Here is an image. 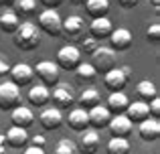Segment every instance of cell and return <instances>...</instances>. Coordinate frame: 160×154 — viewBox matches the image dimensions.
<instances>
[{"label": "cell", "instance_id": "cell-1", "mask_svg": "<svg viewBox=\"0 0 160 154\" xmlns=\"http://www.w3.org/2000/svg\"><path fill=\"white\" fill-rule=\"evenodd\" d=\"M12 41H14V47H18L20 51H32L41 45V31L32 22H20Z\"/></svg>", "mask_w": 160, "mask_h": 154}, {"label": "cell", "instance_id": "cell-2", "mask_svg": "<svg viewBox=\"0 0 160 154\" xmlns=\"http://www.w3.org/2000/svg\"><path fill=\"white\" fill-rule=\"evenodd\" d=\"M89 65L95 69V73H103V75H106L108 71L116 69L118 57L109 47H98L93 53H91V63Z\"/></svg>", "mask_w": 160, "mask_h": 154}, {"label": "cell", "instance_id": "cell-3", "mask_svg": "<svg viewBox=\"0 0 160 154\" xmlns=\"http://www.w3.org/2000/svg\"><path fill=\"white\" fill-rule=\"evenodd\" d=\"M61 14H59L57 10H53V8H45L43 12L39 14V18H37V24H39V31L47 32L49 37H53V39H57V37H61Z\"/></svg>", "mask_w": 160, "mask_h": 154}, {"label": "cell", "instance_id": "cell-4", "mask_svg": "<svg viewBox=\"0 0 160 154\" xmlns=\"http://www.w3.org/2000/svg\"><path fill=\"white\" fill-rule=\"evenodd\" d=\"M16 106H20V87H16L12 81L0 83V110L12 112Z\"/></svg>", "mask_w": 160, "mask_h": 154}, {"label": "cell", "instance_id": "cell-5", "mask_svg": "<svg viewBox=\"0 0 160 154\" xmlns=\"http://www.w3.org/2000/svg\"><path fill=\"white\" fill-rule=\"evenodd\" d=\"M81 63V53L77 51L75 45H65L57 53V67L65 71H75L77 65Z\"/></svg>", "mask_w": 160, "mask_h": 154}, {"label": "cell", "instance_id": "cell-6", "mask_svg": "<svg viewBox=\"0 0 160 154\" xmlns=\"http://www.w3.org/2000/svg\"><path fill=\"white\" fill-rule=\"evenodd\" d=\"M51 97L55 103L53 107H57V110H69L75 103V91L69 83H57L51 91Z\"/></svg>", "mask_w": 160, "mask_h": 154}, {"label": "cell", "instance_id": "cell-7", "mask_svg": "<svg viewBox=\"0 0 160 154\" xmlns=\"http://www.w3.org/2000/svg\"><path fill=\"white\" fill-rule=\"evenodd\" d=\"M32 71L41 79V85H45V87H49V85L55 87L59 83V73H61V69H59L57 63H53V61H41V63H37V67H32Z\"/></svg>", "mask_w": 160, "mask_h": 154}, {"label": "cell", "instance_id": "cell-8", "mask_svg": "<svg viewBox=\"0 0 160 154\" xmlns=\"http://www.w3.org/2000/svg\"><path fill=\"white\" fill-rule=\"evenodd\" d=\"M108 41H109V49L113 53H122V51H128L132 47L134 37L128 28H113L112 35L108 37Z\"/></svg>", "mask_w": 160, "mask_h": 154}, {"label": "cell", "instance_id": "cell-9", "mask_svg": "<svg viewBox=\"0 0 160 154\" xmlns=\"http://www.w3.org/2000/svg\"><path fill=\"white\" fill-rule=\"evenodd\" d=\"M128 77H130V69L128 67H122V69H112V71L106 73V77H103V83H106V87L109 89V93H113V91H122L126 87V83H128Z\"/></svg>", "mask_w": 160, "mask_h": 154}, {"label": "cell", "instance_id": "cell-10", "mask_svg": "<svg viewBox=\"0 0 160 154\" xmlns=\"http://www.w3.org/2000/svg\"><path fill=\"white\" fill-rule=\"evenodd\" d=\"M10 81L14 83L16 87H24V85H31L32 77H35V71H32L31 65L27 63H16L14 67H10Z\"/></svg>", "mask_w": 160, "mask_h": 154}, {"label": "cell", "instance_id": "cell-11", "mask_svg": "<svg viewBox=\"0 0 160 154\" xmlns=\"http://www.w3.org/2000/svg\"><path fill=\"white\" fill-rule=\"evenodd\" d=\"M108 128H109L112 138H128V136L132 134V130H134V124L122 114V116H112Z\"/></svg>", "mask_w": 160, "mask_h": 154}, {"label": "cell", "instance_id": "cell-12", "mask_svg": "<svg viewBox=\"0 0 160 154\" xmlns=\"http://www.w3.org/2000/svg\"><path fill=\"white\" fill-rule=\"evenodd\" d=\"M87 118H89V128L91 130H103V128H108L109 120H112V114L108 112L106 106H95L91 107V110H87Z\"/></svg>", "mask_w": 160, "mask_h": 154}, {"label": "cell", "instance_id": "cell-13", "mask_svg": "<svg viewBox=\"0 0 160 154\" xmlns=\"http://www.w3.org/2000/svg\"><path fill=\"white\" fill-rule=\"evenodd\" d=\"M35 118H37V116L32 114V110H31V107H27V106H16L14 110L10 112L12 126L22 128V130H28V128L35 124Z\"/></svg>", "mask_w": 160, "mask_h": 154}, {"label": "cell", "instance_id": "cell-14", "mask_svg": "<svg viewBox=\"0 0 160 154\" xmlns=\"http://www.w3.org/2000/svg\"><path fill=\"white\" fill-rule=\"evenodd\" d=\"M85 32V20L77 14H71L67 18H63L61 22V35H67L71 39H79Z\"/></svg>", "mask_w": 160, "mask_h": 154}, {"label": "cell", "instance_id": "cell-15", "mask_svg": "<svg viewBox=\"0 0 160 154\" xmlns=\"http://www.w3.org/2000/svg\"><path fill=\"white\" fill-rule=\"evenodd\" d=\"M113 27H112V20L108 18V16H102V18H93L91 20V24L87 27V32H89V37H93L95 41H103L108 39L109 35H112Z\"/></svg>", "mask_w": 160, "mask_h": 154}, {"label": "cell", "instance_id": "cell-16", "mask_svg": "<svg viewBox=\"0 0 160 154\" xmlns=\"http://www.w3.org/2000/svg\"><path fill=\"white\" fill-rule=\"evenodd\" d=\"M39 124L45 128V130H57V128H61L63 124V114L61 110H57V107H43V112H41L39 116Z\"/></svg>", "mask_w": 160, "mask_h": 154}, {"label": "cell", "instance_id": "cell-17", "mask_svg": "<svg viewBox=\"0 0 160 154\" xmlns=\"http://www.w3.org/2000/svg\"><path fill=\"white\" fill-rule=\"evenodd\" d=\"M99 148V134L95 130H83L81 136H79L77 142V150H81L83 154H95Z\"/></svg>", "mask_w": 160, "mask_h": 154}, {"label": "cell", "instance_id": "cell-18", "mask_svg": "<svg viewBox=\"0 0 160 154\" xmlns=\"http://www.w3.org/2000/svg\"><path fill=\"white\" fill-rule=\"evenodd\" d=\"M128 106H130V99H128V95H126L124 91H113V93L108 95L106 107H108V112L112 116H122L126 110H128Z\"/></svg>", "mask_w": 160, "mask_h": 154}, {"label": "cell", "instance_id": "cell-19", "mask_svg": "<svg viewBox=\"0 0 160 154\" xmlns=\"http://www.w3.org/2000/svg\"><path fill=\"white\" fill-rule=\"evenodd\" d=\"M138 134L144 142H156L160 138V122L154 118H146L144 122L138 124Z\"/></svg>", "mask_w": 160, "mask_h": 154}, {"label": "cell", "instance_id": "cell-20", "mask_svg": "<svg viewBox=\"0 0 160 154\" xmlns=\"http://www.w3.org/2000/svg\"><path fill=\"white\" fill-rule=\"evenodd\" d=\"M65 122H67V126H69L71 130H75V132H83V130H87V128H89L87 110H83V107H75V110H71Z\"/></svg>", "mask_w": 160, "mask_h": 154}, {"label": "cell", "instance_id": "cell-21", "mask_svg": "<svg viewBox=\"0 0 160 154\" xmlns=\"http://www.w3.org/2000/svg\"><path fill=\"white\" fill-rule=\"evenodd\" d=\"M4 142L8 144L10 148H27L28 144V132L22 130V128L10 126L4 134Z\"/></svg>", "mask_w": 160, "mask_h": 154}, {"label": "cell", "instance_id": "cell-22", "mask_svg": "<svg viewBox=\"0 0 160 154\" xmlns=\"http://www.w3.org/2000/svg\"><path fill=\"white\" fill-rule=\"evenodd\" d=\"M28 102L32 107H45L51 102V89L45 85H31L28 89Z\"/></svg>", "mask_w": 160, "mask_h": 154}, {"label": "cell", "instance_id": "cell-23", "mask_svg": "<svg viewBox=\"0 0 160 154\" xmlns=\"http://www.w3.org/2000/svg\"><path fill=\"white\" fill-rule=\"evenodd\" d=\"M124 116L132 124L144 122L146 118H150V114H148V103H144V102H130V106H128V110L124 112Z\"/></svg>", "mask_w": 160, "mask_h": 154}, {"label": "cell", "instance_id": "cell-24", "mask_svg": "<svg viewBox=\"0 0 160 154\" xmlns=\"http://www.w3.org/2000/svg\"><path fill=\"white\" fill-rule=\"evenodd\" d=\"M136 95L140 97V102L150 103L152 99L158 97V85L154 81H150V79H144V81H140L136 85Z\"/></svg>", "mask_w": 160, "mask_h": 154}, {"label": "cell", "instance_id": "cell-25", "mask_svg": "<svg viewBox=\"0 0 160 154\" xmlns=\"http://www.w3.org/2000/svg\"><path fill=\"white\" fill-rule=\"evenodd\" d=\"M85 10L91 18H102L109 12V0H85Z\"/></svg>", "mask_w": 160, "mask_h": 154}, {"label": "cell", "instance_id": "cell-26", "mask_svg": "<svg viewBox=\"0 0 160 154\" xmlns=\"http://www.w3.org/2000/svg\"><path fill=\"white\" fill-rule=\"evenodd\" d=\"M18 27H20V18L12 10H6V12L0 14V31H2V32H6V35H14Z\"/></svg>", "mask_w": 160, "mask_h": 154}, {"label": "cell", "instance_id": "cell-27", "mask_svg": "<svg viewBox=\"0 0 160 154\" xmlns=\"http://www.w3.org/2000/svg\"><path fill=\"white\" fill-rule=\"evenodd\" d=\"M75 102H79V107H83V110H91V107H95V106L102 103V97H99V93L95 89L87 87V89L81 91L79 99H75Z\"/></svg>", "mask_w": 160, "mask_h": 154}, {"label": "cell", "instance_id": "cell-28", "mask_svg": "<svg viewBox=\"0 0 160 154\" xmlns=\"http://www.w3.org/2000/svg\"><path fill=\"white\" fill-rule=\"evenodd\" d=\"M12 12L16 16H31L37 12V0H14L12 2Z\"/></svg>", "mask_w": 160, "mask_h": 154}, {"label": "cell", "instance_id": "cell-29", "mask_svg": "<svg viewBox=\"0 0 160 154\" xmlns=\"http://www.w3.org/2000/svg\"><path fill=\"white\" fill-rule=\"evenodd\" d=\"M106 152L108 154H130L132 152V146H130L128 138H112L108 142Z\"/></svg>", "mask_w": 160, "mask_h": 154}, {"label": "cell", "instance_id": "cell-30", "mask_svg": "<svg viewBox=\"0 0 160 154\" xmlns=\"http://www.w3.org/2000/svg\"><path fill=\"white\" fill-rule=\"evenodd\" d=\"M75 75H77L79 81H83V83H91L95 77H98V73H95V69L91 67L89 63H79V65H77V69H75Z\"/></svg>", "mask_w": 160, "mask_h": 154}, {"label": "cell", "instance_id": "cell-31", "mask_svg": "<svg viewBox=\"0 0 160 154\" xmlns=\"http://www.w3.org/2000/svg\"><path fill=\"white\" fill-rule=\"evenodd\" d=\"M75 47H77V51H79V53H87V55H91V53H93L95 49L99 47V45H98V41H95L93 37H89V35H87V37H85V35H81V37L77 39V45H75Z\"/></svg>", "mask_w": 160, "mask_h": 154}, {"label": "cell", "instance_id": "cell-32", "mask_svg": "<svg viewBox=\"0 0 160 154\" xmlns=\"http://www.w3.org/2000/svg\"><path fill=\"white\" fill-rule=\"evenodd\" d=\"M55 154H79V150H77V144H75L73 140L63 138V140H59L57 146H55Z\"/></svg>", "mask_w": 160, "mask_h": 154}, {"label": "cell", "instance_id": "cell-33", "mask_svg": "<svg viewBox=\"0 0 160 154\" xmlns=\"http://www.w3.org/2000/svg\"><path fill=\"white\" fill-rule=\"evenodd\" d=\"M146 39H148L150 43H158L160 41V24L158 22H152L146 28Z\"/></svg>", "mask_w": 160, "mask_h": 154}, {"label": "cell", "instance_id": "cell-34", "mask_svg": "<svg viewBox=\"0 0 160 154\" xmlns=\"http://www.w3.org/2000/svg\"><path fill=\"white\" fill-rule=\"evenodd\" d=\"M148 114H150V118H154V120L160 118V99L158 97L148 103Z\"/></svg>", "mask_w": 160, "mask_h": 154}, {"label": "cell", "instance_id": "cell-35", "mask_svg": "<svg viewBox=\"0 0 160 154\" xmlns=\"http://www.w3.org/2000/svg\"><path fill=\"white\" fill-rule=\"evenodd\" d=\"M8 73H10V63H8L6 57L0 55V77H6Z\"/></svg>", "mask_w": 160, "mask_h": 154}, {"label": "cell", "instance_id": "cell-36", "mask_svg": "<svg viewBox=\"0 0 160 154\" xmlns=\"http://www.w3.org/2000/svg\"><path fill=\"white\" fill-rule=\"evenodd\" d=\"M45 144H47V140H45V136L37 134L31 138V146H37V148H45Z\"/></svg>", "mask_w": 160, "mask_h": 154}, {"label": "cell", "instance_id": "cell-37", "mask_svg": "<svg viewBox=\"0 0 160 154\" xmlns=\"http://www.w3.org/2000/svg\"><path fill=\"white\" fill-rule=\"evenodd\" d=\"M22 154H47L45 148H37V146H27L22 148Z\"/></svg>", "mask_w": 160, "mask_h": 154}, {"label": "cell", "instance_id": "cell-38", "mask_svg": "<svg viewBox=\"0 0 160 154\" xmlns=\"http://www.w3.org/2000/svg\"><path fill=\"white\" fill-rule=\"evenodd\" d=\"M118 4H120L122 8H134V6H138V0H118Z\"/></svg>", "mask_w": 160, "mask_h": 154}, {"label": "cell", "instance_id": "cell-39", "mask_svg": "<svg viewBox=\"0 0 160 154\" xmlns=\"http://www.w3.org/2000/svg\"><path fill=\"white\" fill-rule=\"evenodd\" d=\"M41 2H43L47 8H53V10H57V6L63 2V0H41Z\"/></svg>", "mask_w": 160, "mask_h": 154}, {"label": "cell", "instance_id": "cell-40", "mask_svg": "<svg viewBox=\"0 0 160 154\" xmlns=\"http://www.w3.org/2000/svg\"><path fill=\"white\" fill-rule=\"evenodd\" d=\"M12 2H14V0H0L2 6H12Z\"/></svg>", "mask_w": 160, "mask_h": 154}, {"label": "cell", "instance_id": "cell-41", "mask_svg": "<svg viewBox=\"0 0 160 154\" xmlns=\"http://www.w3.org/2000/svg\"><path fill=\"white\" fill-rule=\"evenodd\" d=\"M71 2H73V4H83L85 0H71Z\"/></svg>", "mask_w": 160, "mask_h": 154}, {"label": "cell", "instance_id": "cell-42", "mask_svg": "<svg viewBox=\"0 0 160 154\" xmlns=\"http://www.w3.org/2000/svg\"><path fill=\"white\" fill-rule=\"evenodd\" d=\"M0 146H4V134H0Z\"/></svg>", "mask_w": 160, "mask_h": 154}, {"label": "cell", "instance_id": "cell-43", "mask_svg": "<svg viewBox=\"0 0 160 154\" xmlns=\"http://www.w3.org/2000/svg\"><path fill=\"white\" fill-rule=\"evenodd\" d=\"M0 154H6V150H4V146H0Z\"/></svg>", "mask_w": 160, "mask_h": 154}, {"label": "cell", "instance_id": "cell-44", "mask_svg": "<svg viewBox=\"0 0 160 154\" xmlns=\"http://www.w3.org/2000/svg\"><path fill=\"white\" fill-rule=\"evenodd\" d=\"M152 2H154V6H156V8H158V0H152Z\"/></svg>", "mask_w": 160, "mask_h": 154}]
</instances>
